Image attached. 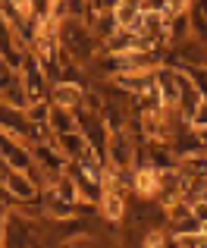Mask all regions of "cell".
I'll list each match as a JSON object with an SVG mask.
<instances>
[{
  "mask_svg": "<svg viewBox=\"0 0 207 248\" xmlns=\"http://www.w3.org/2000/svg\"><path fill=\"white\" fill-rule=\"evenodd\" d=\"M57 38H60V47L66 50L75 63L91 60V54H94V35L88 31V25L82 22L79 16H63L60 19V35H57Z\"/></svg>",
  "mask_w": 207,
  "mask_h": 248,
  "instance_id": "obj_1",
  "label": "cell"
},
{
  "mask_svg": "<svg viewBox=\"0 0 207 248\" xmlns=\"http://www.w3.org/2000/svg\"><path fill=\"white\" fill-rule=\"evenodd\" d=\"M0 239H3V248H38V230L22 214H6Z\"/></svg>",
  "mask_w": 207,
  "mask_h": 248,
  "instance_id": "obj_2",
  "label": "cell"
},
{
  "mask_svg": "<svg viewBox=\"0 0 207 248\" xmlns=\"http://www.w3.org/2000/svg\"><path fill=\"white\" fill-rule=\"evenodd\" d=\"M50 104L75 113V110L85 107V88H82L79 82H57L54 88H50Z\"/></svg>",
  "mask_w": 207,
  "mask_h": 248,
  "instance_id": "obj_3",
  "label": "cell"
},
{
  "mask_svg": "<svg viewBox=\"0 0 207 248\" xmlns=\"http://www.w3.org/2000/svg\"><path fill=\"white\" fill-rule=\"evenodd\" d=\"M132 176H135V186L132 188L141 195V198H157V192H160V170L157 167L141 164V167L132 170Z\"/></svg>",
  "mask_w": 207,
  "mask_h": 248,
  "instance_id": "obj_4",
  "label": "cell"
},
{
  "mask_svg": "<svg viewBox=\"0 0 207 248\" xmlns=\"http://www.w3.org/2000/svg\"><path fill=\"white\" fill-rule=\"evenodd\" d=\"M141 0H119V3L113 6V16H116V22H119V29H138V22H141Z\"/></svg>",
  "mask_w": 207,
  "mask_h": 248,
  "instance_id": "obj_5",
  "label": "cell"
},
{
  "mask_svg": "<svg viewBox=\"0 0 207 248\" xmlns=\"http://www.w3.org/2000/svg\"><path fill=\"white\" fill-rule=\"evenodd\" d=\"M47 129H50V135H66V132H75L79 129V120H75V113L73 110H63V107H54L50 104V120H47Z\"/></svg>",
  "mask_w": 207,
  "mask_h": 248,
  "instance_id": "obj_6",
  "label": "cell"
},
{
  "mask_svg": "<svg viewBox=\"0 0 207 248\" xmlns=\"http://www.w3.org/2000/svg\"><path fill=\"white\" fill-rule=\"evenodd\" d=\"M98 204H101V211H104L107 220H119L122 214H126V198H122V192L113 188V186H104V195H101Z\"/></svg>",
  "mask_w": 207,
  "mask_h": 248,
  "instance_id": "obj_7",
  "label": "cell"
},
{
  "mask_svg": "<svg viewBox=\"0 0 207 248\" xmlns=\"http://www.w3.org/2000/svg\"><path fill=\"white\" fill-rule=\"evenodd\" d=\"M185 73H189V79L195 82V88L207 97V66H192V69H185Z\"/></svg>",
  "mask_w": 207,
  "mask_h": 248,
  "instance_id": "obj_8",
  "label": "cell"
},
{
  "mask_svg": "<svg viewBox=\"0 0 207 248\" xmlns=\"http://www.w3.org/2000/svg\"><path fill=\"white\" fill-rule=\"evenodd\" d=\"M141 248H166V236L160 230H151L145 236V245H141Z\"/></svg>",
  "mask_w": 207,
  "mask_h": 248,
  "instance_id": "obj_9",
  "label": "cell"
},
{
  "mask_svg": "<svg viewBox=\"0 0 207 248\" xmlns=\"http://www.w3.org/2000/svg\"><path fill=\"white\" fill-rule=\"evenodd\" d=\"M192 126H195V129H207V97L201 101V107L195 110V116H192Z\"/></svg>",
  "mask_w": 207,
  "mask_h": 248,
  "instance_id": "obj_10",
  "label": "cell"
},
{
  "mask_svg": "<svg viewBox=\"0 0 207 248\" xmlns=\"http://www.w3.org/2000/svg\"><path fill=\"white\" fill-rule=\"evenodd\" d=\"M192 214H195L201 223H207V198L204 201H195V204H192Z\"/></svg>",
  "mask_w": 207,
  "mask_h": 248,
  "instance_id": "obj_11",
  "label": "cell"
},
{
  "mask_svg": "<svg viewBox=\"0 0 207 248\" xmlns=\"http://www.w3.org/2000/svg\"><path fill=\"white\" fill-rule=\"evenodd\" d=\"M66 248H85V245H79V242H73V245H66Z\"/></svg>",
  "mask_w": 207,
  "mask_h": 248,
  "instance_id": "obj_12",
  "label": "cell"
}]
</instances>
